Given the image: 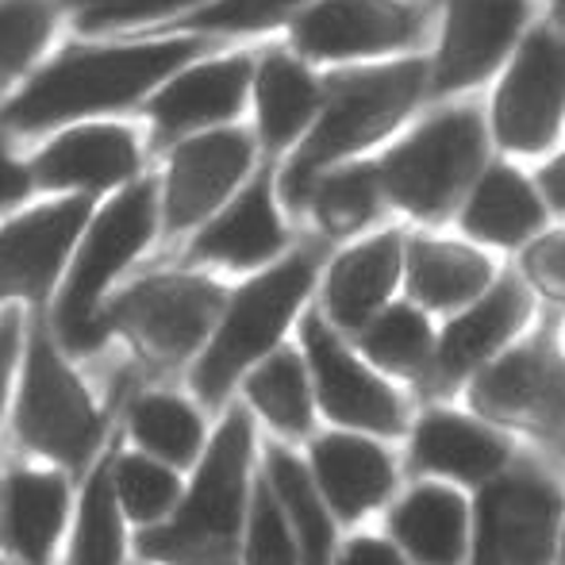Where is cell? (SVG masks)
Segmentation results:
<instances>
[{"mask_svg": "<svg viewBox=\"0 0 565 565\" xmlns=\"http://www.w3.org/2000/svg\"><path fill=\"white\" fill-rule=\"evenodd\" d=\"M328 93L316 116L312 131L285 154L277 173V193L285 212L305 216L308 196H312L320 173L339 162L377 154L388 139L404 131L427 105V77L431 62L424 54H404V58L362 62V66L323 70Z\"/></svg>", "mask_w": 565, "mask_h": 565, "instance_id": "1", "label": "cell"}, {"mask_svg": "<svg viewBox=\"0 0 565 565\" xmlns=\"http://www.w3.org/2000/svg\"><path fill=\"white\" fill-rule=\"evenodd\" d=\"M497 158L484 97L435 100L377 150L388 209L419 227L454 224L461 201Z\"/></svg>", "mask_w": 565, "mask_h": 565, "instance_id": "2", "label": "cell"}, {"mask_svg": "<svg viewBox=\"0 0 565 565\" xmlns=\"http://www.w3.org/2000/svg\"><path fill=\"white\" fill-rule=\"evenodd\" d=\"M209 51V35L162 39V43H131V46H93V51H70L58 62L35 74L0 113V127L12 131H43V127L82 119L93 113H113L158 82L173 77L181 66Z\"/></svg>", "mask_w": 565, "mask_h": 565, "instance_id": "3", "label": "cell"}, {"mask_svg": "<svg viewBox=\"0 0 565 565\" xmlns=\"http://www.w3.org/2000/svg\"><path fill=\"white\" fill-rule=\"evenodd\" d=\"M250 419L231 412L216 431L193 492L166 527L142 531L139 554L166 565H238L246 466H250Z\"/></svg>", "mask_w": 565, "mask_h": 565, "instance_id": "4", "label": "cell"}, {"mask_svg": "<svg viewBox=\"0 0 565 565\" xmlns=\"http://www.w3.org/2000/svg\"><path fill=\"white\" fill-rule=\"evenodd\" d=\"M497 154L535 166L565 142V28L539 15L484 89Z\"/></svg>", "mask_w": 565, "mask_h": 565, "instance_id": "5", "label": "cell"}, {"mask_svg": "<svg viewBox=\"0 0 565 565\" xmlns=\"http://www.w3.org/2000/svg\"><path fill=\"white\" fill-rule=\"evenodd\" d=\"M316 274H320V250L308 246V250L289 254L277 266H269L266 274L246 281L227 300L224 320H220L216 335H212L209 350H204L201 365L193 373L201 401L220 404L231 381L281 342L285 328H289L292 316L300 312V305L312 292Z\"/></svg>", "mask_w": 565, "mask_h": 565, "instance_id": "6", "label": "cell"}, {"mask_svg": "<svg viewBox=\"0 0 565 565\" xmlns=\"http://www.w3.org/2000/svg\"><path fill=\"white\" fill-rule=\"evenodd\" d=\"M439 0H312L289 20V46L320 70L424 54Z\"/></svg>", "mask_w": 565, "mask_h": 565, "instance_id": "7", "label": "cell"}, {"mask_svg": "<svg viewBox=\"0 0 565 565\" xmlns=\"http://www.w3.org/2000/svg\"><path fill=\"white\" fill-rule=\"evenodd\" d=\"M539 15L543 0H439L427 46V105L489 89Z\"/></svg>", "mask_w": 565, "mask_h": 565, "instance_id": "8", "label": "cell"}, {"mask_svg": "<svg viewBox=\"0 0 565 565\" xmlns=\"http://www.w3.org/2000/svg\"><path fill=\"white\" fill-rule=\"evenodd\" d=\"M154 235V185H131L93 220L74 274L58 300V335L70 350H97L105 342V316H97L108 281L150 243Z\"/></svg>", "mask_w": 565, "mask_h": 565, "instance_id": "9", "label": "cell"}, {"mask_svg": "<svg viewBox=\"0 0 565 565\" xmlns=\"http://www.w3.org/2000/svg\"><path fill=\"white\" fill-rule=\"evenodd\" d=\"M15 431L31 450L51 454L74 469L89 461L100 431H105V419L97 416L82 381L66 370L46 331H35V339H31L20 408H15Z\"/></svg>", "mask_w": 565, "mask_h": 565, "instance_id": "10", "label": "cell"}, {"mask_svg": "<svg viewBox=\"0 0 565 565\" xmlns=\"http://www.w3.org/2000/svg\"><path fill=\"white\" fill-rule=\"evenodd\" d=\"M558 527L562 500L543 473L492 477L477 500L473 565H551Z\"/></svg>", "mask_w": 565, "mask_h": 565, "instance_id": "11", "label": "cell"}, {"mask_svg": "<svg viewBox=\"0 0 565 565\" xmlns=\"http://www.w3.org/2000/svg\"><path fill=\"white\" fill-rule=\"evenodd\" d=\"M473 404L489 419H504L531 431H558L565 424V358L554 331L508 347L473 373Z\"/></svg>", "mask_w": 565, "mask_h": 565, "instance_id": "12", "label": "cell"}, {"mask_svg": "<svg viewBox=\"0 0 565 565\" xmlns=\"http://www.w3.org/2000/svg\"><path fill=\"white\" fill-rule=\"evenodd\" d=\"M227 308V292L204 277H150L108 308V328H124L158 358L193 354Z\"/></svg>", "mask_w": 565, "mask_h": 565, "instance_id": "13", "label": "cell"}, {"mask_svg": "<svg viewBox=\"0 0 565 565\" xmlns=\"http://www.w3.org/2000/svg\"><path fill=\"white\" fill-rule=\"evenodd\" d=\"M258 139L243 127H209L173 150L166 173V227L185 231L212 220L254 170Z\"/></svg>", "mask_w": 565, "mask_h": 565, "instance_id": "14", "label": "cell"}, {"mask_svg": "<svg viewBox=\"0 0 565 565\" xmlns=\"http://www.w3.org/2000/svg\"><path fill=\"white\" fill-rule=\"evenodd\" d=\"M531 316H535L531 281L523 274H500L473 305L458 308L443 328L439 342H435V358L427 365L431 385L450 388L473 377L477 370H484L492 358L512 347V339L527 328Z\"/></svg>", "mask_w": 565, "mask_h": 565, "instance_id": "15", "label": "cell"}, {"mask_svg": "<svg viewBox=\"0 0 565 565\" xmlns=\"http://www.w3.org/2000/svg\"><path fill=\"white\" fill-rule=\"evenodd\" d=\"M305 354L316 377V396L335 424L362 427V431L396 435L404 427L401 396L362 362L350 354L339 331L323 312L305 316Z\"/></svg>", "mask_w": 565, "mask_h": 565, "instance_id": "16", "label": "cell"}, {"mask_svg": "<svg viewBox=\"0 0 565 565\" xmlns=\"http://www.w3.org/2000/svg\"><path fill=\"white\" fill-rule=\"evenodd\" d=\"M551 220L531 166L497 154L466 193L454 227L484 250H523L551 227Z\"/></svg>", "mask_w": 565, "mask_h": 565, "instance_id": "17", "label": "cell"}, {"mask_svg": "<svg viewBox=\"0 0 565 565\" xmlns=\"http://www.w3.org/2000/svg\"><path fill=\"white\" fill-rule=\"evenodd\" d=\"M254 70H258L254 54H224L166 77L158 97L150 100L154 135L170 142L209 127H227L254 93Z\"/></svg>", "mask_w": 565, "mask_h": 565, "instance_id": "18", "label": "cell"}, {"mask_svg": "<svg viewBox=\"0 0 565 565\" xmlns=\"http://www.w3.org/2000/svg\"><path fill=\"white\" fill-rule=\"evenodd\" d=\"M404 246L408 231L393 224L362 235L331 262L323 277V316L339 331L358 335L381 308L393 305L404 285Z\"/></svg>", "mask_w": 565, "mask_h": 565, "instance_id": "19", "label": "cell"}, {"mask_svg": "<svg viewBox=\"0 0 565 565\" xmlns=\"http://www.w3.org/2000/svg\"><path fill=\"white\" fill-rule=\"evenodd\" d=\"M85 216L89 204L82 196H70L8 220L0 227V300L43 297L58 277L77 231L85 227Z\"/></svg>", "mask_w": 565, "mask_h": 565, "instance_id": "20", "label": "cell"}, {"mask_svg": "<svg viewBox=\"0 0 565 565\" xmlns=\"http://www.w3.org/2000/svg\"><path fill=\"white\" fill-rule=\"evenodd\" d=\"M328 77L297 51H266L254 70V135L269 158L292 154L323 108Z\"/></svg>", "mask_w": 565, "mask_h": 565, "instance_id": "21", "label": "cell"}, {"mask_svg": "<svg viewBox=\"0 0 565 565\" xmlns=\"http://www.w3.org/2000/svg\"><path fill=\"white\" fill-rule=\"evenodd\" d=\"M492 250L477 246L466 235H435V231H408L404 246V289L427 312H458L473 305L497 281Z\"/></svg>", "mask_w": 565, "mask_h": 565, "instance_id": "22", "label": "cell"}, {"mask_svg": "<svg viewBox=\"0 0 565 565\" xmlns=\"http://www.w3.org/2000/svg\"><path fill=\"white\" fill-rule=\"evenodd\" d=\"M285 204L277 193V178L258 173L246 189L209 220V227L196 235L193 258L201 262H224L235 269L266 266L289 243V227H285Z\"/></svg>", "mask_w": 565, "mask_h": 565, "instance_id": "23", "label": "cell"}, {"mask_svg": "<svg viewBox=\"0 0 565 565\" xmlns=\"http://www.w3.org/2000/svg\"><path fill=\"white\" fill-rule=\"evenodd\" d=\"M139 170V142L127 127L116 124H85L62 131L39 150L35 181L46 189H105L124 185Z\"/></svg>", "mask_w": 565, "mask_h": 565, "instance_id": "24", "label": "cell"}, {"mask_svg": "<svg viewBox=\"0 0 565 565\" xmlns=\"http://www.w3.org/2000/svg\"><path fill=\"white\" fill-rule=\"evenodd\" d=\"M312 469L323 500L342 515L358 520L393 492V461L370 439L328 435L312 447Z\"/></svg>", "mask_w": 565, "mask_h": 565, "instance_id": "25", "label": "cell"}, {"mask_svg": "<svg viewBox=\"0 0 565 565\" xmlns=\"http://www.w3.org/2000/svg\"><path fill=\"white\" fill-rule=\"evenodd\" d=\"M388 531L412 562L461 565L469 539V508L447 484H424L393 508Z\"/></svg>", "mask_w": 565, "mask_h": 565, "instance_id": "26", "label": "cell"}, {"mask_svg": "<svg viewBox=\"0 0 565 565\" xmlns=\"http://www.w3.org/2000/svg\"><path fill=\"white\" fill-rule=\"evenodd\" d=\"M508 447L500 435H492L484 424L454 412H431L424 424L416 427L412 439V461L424 473L458 477V481L484 484L504 469Z\"/></svg>", "mask_w": 565, "mask_h": 565, "instance_id": "27", "label": "cell"}, {"mask_svg": "<svg viewBox=\"0 0 565 565\" xmlns=\"http://www.w3.org/2000/svg\"><path fill=\"white\" fill-rule=\"evenodd\" d=\"M385 212L393 209H388L385 181H381V162L377 154H365L320 173L305 216H312V224L328 238H350L370 231Z\"/></svg>", "mask_w": 565, "mask_h": 565, "instance_id": "28", "label": "cell"}, {"mask_svg": "<svg viewBox=\"0 0 565 565\" xmlns=\"http://www.w3.org/2000/svg\"><path fill=\"white\" fill-rule=\"evenodd\" d=\"M66 520V481L54 473H20L8 481V539L28 565H46Z\"/></svg>", "mask_w": 565, "mask_h": 565, "instance_id": "29", "label": "cell"}, {"mask_svg": "<svg viewBox=\"0 0 565 565\" xmlns=\"http://www.w3.org/2000/svg\"><path fill=\"white\" fill-rule=\"evenodd\" d=\"M269 484H274L277 500H281L289 527L300 546V565H331L335 551V531H331V515L323 504L320 489H316L312 473L292 458L289 450L269 447Z\"/></svg>", "mask_w": 565, "mask_h": 565, "instance_id": "30", "label": "cell"}, {"mask_svg": "<svg viewBox=\"0 0 565 565\" xmlns=\"http://www.w3.org/2000/svg\"><path fill=\"white\" fill-rule=\"evenodd\" d=\"M365 358L377 362L381 370L393 373H424L435 358V335L431 312L416 300H393L388 308H381L362 331H358Z\"/></svg>", "mask_w": 565, "mask_h": 565, "instance_id": "31", "label": "cell"}, {"mask_svg": "<svg viewBox=\"0 0 565 565\" xmlns=\"http://www.w3.org/2000/svg\"><path fill=\"white\" fill-rule=\"evenodd\" d=\"M254 408L285 435H305L312 427V388L308 373L292 350H274L246 381Z\"/></svg>", "mask_w": 565, "mask_h": 565, "instance_id": "32", "label": "cell"}, {"mask_svg": "<svg viewBox=\"0 0 565 565\" xmlns=\"http://www.w3.org/2000/svg\"><path fill=\"white\" fill-rule=\"evenodd\" d=\"M131 431L170 466H189L201 450V419L178 396H142L131 408Z\"/></svg>", "mask_w": 565, "mask_h": 565, "instance_id": "33", "label": "cell"}, {"mask_svg": "<svg viewBox=\"0 0 565 565\" xmlns=\"http://www.w3.org/2000/svg\"><path fill=\"white\" fill-rule=\"evenodd\" d=\"M113 466H100L93 473L82 500V520H77L74 565H119L124 543H119V515L113 492Z\"/></svg>", "mask_w": 565, "mask_h": 565, "instance_id": "34", "label": "cell"}, {"mask_svg": "<svg viewBox=\"0 0 565 565\" xmlns=\"http://www.w3.org/2000/svg\"><path fill=\"white\" fill-rule=\"evenodd\" d=\"M54 28L51 0H0V77L35 62Z\"/></svg>", "mask_w": 565, "mask_h": 565, "instance_id": "35", "label": "cell"}, {"mask_svg": "<svg viewBox=\"0 0 565 565\" xmlns=\"http://www.w3.org/2000/svg\"><path fill=\"white\" fill-rule=\"evenodd\" d=\"M246 565H300V546L289 527L274 484L258 481L250 504V531H246Z\"/></svg>", "mask_w": 565, "mask_h": 565, "instance_id": "36", "label": "cell"}, {"mask_svg": "<svg viewBox=\"0 0 565 565\" xmlns=\"http://www.w3.org/2000/svg\"><path fill=\"white\" fill-rule=\"evenodd\" d=\"M116 492L131 520H158L178 500V477L158 461L131 454V458H119L116 466Z\"/></svg>", "mask_w": 565, "mask_h": 565, "instance_id": "37", "label": "cell"}, {"mask_svg": "<svg viewBox=\"0 0 565 565\" xmlns=\"http://www.w3.org/2000/svg\"><path fill=\"white\" fill-rule=\"evenodd\" d=\"M312 0H209L201 12L189 20V28L204 35H246V31H266L277 23L300 15Z\"/></svg>", "mask_w": 565, "mask_h": 565, "instance_id": "38", "label": "cell"}, {"mask_svg": "<svg viewBox=\"0 0 565 565\" xmlns=\"http://www.w3.org/2000/svg\"><path fill=\"white\" fill-rule=\"evenodd\" d=\"M66 4L77 12V28L82 31H105L185 12V8L204 4V0H66Z\"/></svg>", "mask_w": 565, "mask_h": 565, "instance_id": "39", "label": "cell"}, {"mask_svg": "<svg viewBox=\"0 0 565 565\" xmlns=\"http://www.w3.org/2000/svg\"><path fill=\"white\" fill-rule=\"evenodd\" d=\"M523 277L565 300V220L562 227H546L535 243L523 246Z\"/></svg>", "mask_w": 565, "mask_h": 565, "instance_id": "40", "label": "cell"}, {"mask_svg": "<svg viewBox=\"0 0 565 565\" xmlns=\"http://www.w3.org/2000/svg\"><path fill=\"white\" fill-rule=\"evenodd\" d=\"M531 173H535L539 189H543V201H546V209H551V216L565 220V142L554 147L546 158H539V162L531 166Z\"/></svg>", "mask_w": 565, "mask_h": 565, "instance_id": "41", "label": "cell"}, {"mask_svg": "<svg viewBox=\"0 0 565 565\" xmlns=\"http://www.w3.org/2000/svg\"><path fill=\"white\" fill-rule=\"evenodd\" d=\"M339 565H408L404 551L393 543H381V539H354V543L342 551Z\"/></svg>", "mask_w": 565, "mask_h": 565, "instance_id": "42", "label": "cell"}, {"mask_svg": "<svg viewBox=\"0 0 565 565\" xmlns=\"http://www.w3.org/2000/svg\"><path fill=\"white\" fill-rule=\"evenodd\" d=\"M28 189H31V173L23 170L12 154H8L4 139H0V209L23 201V196H28Z\"/></svg>", "mask_w": 565, "mask_h": 565, "instance_id": "43", "label": "cell"}, {"mask_svg": "<svg viewBox=\"0 0 565 565\" xmlns=\"http://www.w3.org/2000/svg\"><path fill=\"white\" fill-rule=\"evenodd\" d=\"M15 347H20V316L8 312L0 320V408H4V393H8V373L15 362Z\"/></svg>", "mask_w": 565, "mask_h": 565, "instance_id": "44", "label": "cell"}, {"mask_svg": "<svg viewBox=\"0 0 565 565\" xmlns=\"http://www.w3.org/2000/svg\"><path fill=\"white\" fill-rule=\"evenodd\" d=\"M543 15L551 23H558V28H565V0H543Z\"/></svg>", "mask_w": 565, "mask_h": 565, "instance_id": "45", "label": "cell"}, {"mask_svg": "<svg viewBox=\"0 0 565 565\" xmlns=\"http://www.w3.org/2000/svg\"><path fill=\"white\" fill-rule=\"evenodd\" d=\"M562 565H565V523H562Z\"/></svg>", "mask_w": 565, "mask_h": 565, "instance_id": "46", "label": "cell"}]
</instances>
